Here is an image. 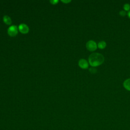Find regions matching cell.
Returning a JSON list of instances; mask_svg holds the SVG:
<instances>
[{
    "mask_svg": "<svg viewBox=\"0 0 130 130\" xmlns=\"http://www.w3.org/2000/svg\"><path fill=\"white\" fill-rule=\"evenodd\" d=\"M105 58L102 54L98 52L91 53L88 57V63L92 67H97L101 65L104 62Z\"/></svg>",
    "mask_w": 130,
    "mask_h": 130,
    "instance_id": "1",
    "label": "cell"
},
{
    "mask_svg": "<svg viewBox=\"0 0 130 130\" xmlns=\"http://www.w3.org/2000/svg\"><path fill=\"white\" fill-rule=\"evenodd\" d=\"M87 49L90 51H95L98 48V44L93 40H89L86 44Z\"/></svg>",
    "mask_w": 130,
    "mask_h": 130,
    "instance_id": "2",
    "label": "cell"
},
{
    "mask_svg": "<svg viewBox=\"0 0 130 130\" xmlns=\"http://www.w3.org/2000/svg\"><path fill=\"white\" fill-rule=\"evenodd\" d=\"M8 33L11 37H15L18 33V28L16 26H10L8 30Z\"/></svg>",
    "mask_w": 130,
    "mask_h": 130,
    "instance_id": "3",
    "label": "cell"
},
{
    "mask_svg": "<svg viewBox=\"0 0 130 130\" xmlns=\"http://www.w3.org/2000/svg\"><path fill=\"white\" fill-rule=\"evenodd\" d=\"M78 65L81 69H87L88 68L89 63L86 60H85V59L82 58L79 61Z\"/></svg>",
    "mask_w": 130,
    "mask_h": 130,
    "instance_id": "4",
    "label": "cell"
},
{
    "mask_svg": "<svg viewBox=\"0 0 130 130\" xmlns=\"http://www.w3.org/2000/svg\"><path fill=\"white\" fill-rule=\"evenodd\" d=\"M18 30L22 34H27L29 31V28L28 26L25 24V23L20 24L18 27Z\"/></svg>",
    "mask_w": 130,
    "mask_h": 130,
    "instance_id": "5",
    "label": "cell"
},
{
    "mask_svg": "<svg viewBox=\"0 0 130 130\" xmlns=\"http://www.w3.org/2000/svg\"><path fill=\"white\" fill-rule=\"evenodd\" d=\"M123 86L126 89L130 91V78H128L124 81Z\"/></svg>",
    "mask_w": 130,
    "mask_h": 130,
    "instance_id": "6",
    "label": "cell"
},
{
    "mask_svg": "<svg viewBox=\"0 0 130 130\" xmlns=\"http://www.w3.org/2000/svg\"><path fill=\"white\" fill-rule=\"evenodd\" d=\"M4 22L7 25H10L12 23V20L11 18L8 15H5L3 17Z\"/></svg>",
    "mask_w": 130,
    "mask_h": 130,
    "instance_id": "7",
    "label": "cell"
},
{
    "mask_svg": "<svg viewBox=\"0 0 130 130\" xmlns=\"http://www.w3.org/2000/svg\"><path fill=\"white\" fill-rule=\"evenodd\" d=\"M107 45V43L104 41H101L98 43V47L100 49H104Z\"/></svg>",
    "mask_w": 130,
    "mask_h": 130,
    "instance_id": "8",
    "label": "cell"
},
{
    "mask_svg": "<svg viewBox=\"0 0 130 130\" xmlns=\"http://www.w3.org/2000/svg\"><path fill=\"white\" fill-rule=\"evenodd\" d=\"M123 8L125 11H129L130 10V4L129 3L125 4Z\"/></svg>",
    "mask_w": 130,
    "mask_h": 130,
    "instance_id": "9",
    "label": "cell"
},
{
    "mask_svg": "<svg viewBox=\"0 0 130 130\" xmlns=\"http://www.w3.org/2000/svg\"><path fill=\"white\" fill-rule=\"evenodd\" d=\"M89 71L91 74H95L97 72V70L94 67H92V68H90L89 69Z\"/></svg>",
    "mask_w": 130,
    "mask_h": 130,
    "instance_id": "10",
    "label": "cell"
},
{
    "mask_svg": "<svg viewBox=\"0 0 130 130\" xmlns=\"http://www.w3.org/2000/svg\"><path fill=\"white\" fill-rule=\"evenodd\" d=\"M119 14H120L121 16L124 17V16H125L127 15V12H126V11H125V10H121V11H120Z\"/></svg>",
    "mask_w": 130,
    "mask_h": 130,
    "instance_id": "11",
    "label": "cell"
},
{
    "mask_svg": "<svg viewBox=\"0 0 130 130\" xmlns=\"http://www.w3.org/2000/svg\"><path fill=\"white\" fill-rule=\"evenodd\" d=\"M50 2L51 3H52L53 5H54V4H56L58 2V1H50Z\"/></svg>",
    "mask_w": 130,
    "mask_h": 130,
    "instance_id": "12",
    "label": "cell"
},
{
    "mask_svg": "<svg viewBox=\"0 0 130 130\" xmlns=\"http://www.w3.org/2000/svg\"><path fill=\"white\" fill-rule=\"evenodd\" d=\"M127 15H128V17H129V18L130 19V10L128 12V14H127Z\"/></svg>",
    "mask_w": 130,
    "mask_h": 130,
    "instance_id": "13",
    "label": "cell"
},
{
    "mask_svg": "<svg viewBox=\"0 0 130 130\" xmlns=\"http://www.w3.org/2000/svg\"><path fill=\"white\" fill-rule=\"evenodd\" d=\"M62 2H64V3H69L71 2V1H62Z\"/></svg>",
    "mask_w": 130,
    "mask_h": 130,
    "instance_id": "14",
    "label": "cell"
}]
</instances>
